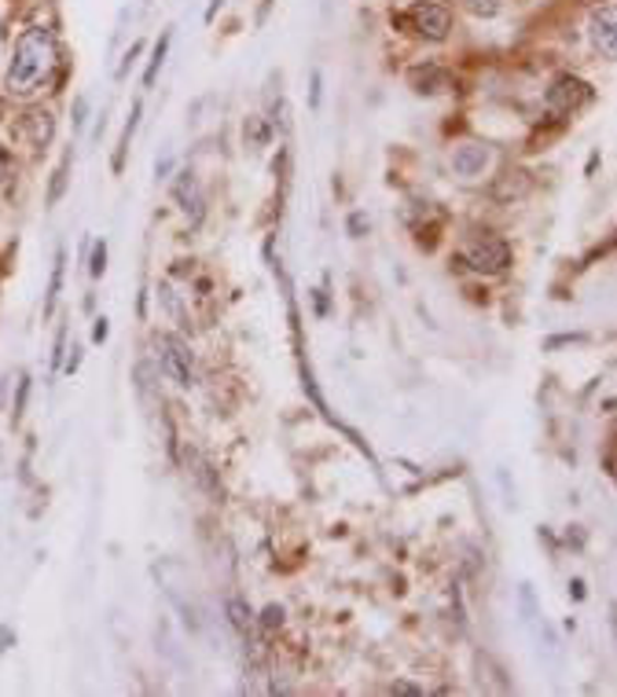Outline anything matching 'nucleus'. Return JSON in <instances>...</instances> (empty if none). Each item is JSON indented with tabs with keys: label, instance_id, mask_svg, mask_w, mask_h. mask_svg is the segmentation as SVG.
Listing matches in <instances>:
<instances>
[{
	"label": "nucleus",
	"instance_id": "24",
	"mask_svg": "<svg viewBox=\"0 0 617 697\" xmlns=\"http://www.w3.org/2000/svg\"><path fill=\"white\" fill-rule=\"evenodd\" d=\"M312 107H320V70H312V96H309Z\"/></svg>",
	"mask_w": 617,
	"mask_h": 697
},
{
	"label": "nucleus",
	"instance_id": "26",
	"mask_svg": "<svg viewBox=\"0 0 617 697\" xmlns=\"http://www.w3.org/2000/svg\"><path fill=\"white\" fill-rule=\"evenodd\" d=\"M570 591H573V598H584V584H581V580H573Z\"/></svg>",
	"mask_w": 617,
	"mask_h": 697
},
{
	"label": "nucleus",
	"instance_id": "13",
	"mask_svg": "<svg viewBox=\"0 0 617 697\" xmlns=\"http://www.w3.org/2000/svg\"><path fill=\"white\" fill-rule=\"evenodd\" d=\"M243 136H247V144L254 147V151H261V147H268V140H272V129L261 118H247V125H243Z\"/></svg>",
	"mask_w": 617,
	"mask_h": 697
},
{
	"label": "nucleus",
	"instance_id": "14",
	"mask_svg": "<svg viewBox=\"0 0 617 697\" xmlns=\"http://www.w3.org/2000/svg\"><path fill=\"white\" fill-rule=\"evenodd\" d=\"M136 125H140V103H133V114H129V122H125V133H122V140H118V158H114V169H122L125 151H129V140H133V133H136Z\"/></svg>",
	"mask_w": 617,
	"mask_h": 697
},
{
	"label": "nucleus",
	"instance_id": "7",
	"mask_svg": "<svg viewBox=\"0 0 617 697\" xmlns=\"http://www.w3.org/2000/svg\"><path fill=\"white\" fill-rule=\"evenodd\" d=\"M408 84H412L420 96H437V92L453 89V73L445 67H437V62H423V67L408 70Z\"/></svg>",
	"mask_w": 617,
	"mask_h": 697
},
{
	"label": "nucleus",
	"instance_id": "2",
	"mask_svg": "<svg viewBox=\"0 0 617 697\" xmlns=\"http://www.w3.org/2000/svg\"><path fill=\"white\" fill-rule=\"evenodd\" d=\"M397 23L412 30L415 37H426V41H445L448 30H453V15H448V8L434 4V0H415L412 8H408L404 15H397Z\"/></svg>",
	"mask_w": 617,
	"mask_h": 697
},
{
	"label": "nucleus",
	"instance_id": "6",
	"mask_svg": "<svg viewBox=\"0 0 617 697\" xmlns=\"http://www.w3.org/2000/svg\"><path fill=\"white\" fill-rule=\"evenodd\" d=\"M592 41L606 59L617 56V8L614 4H603L592 12Z\"/></svg>",
	"mask_w": 617,
	"mask_h": 697
},
{
	"label": "nucleus",
	"instance_id": "4",
	"mask_svg": "<svg viewBox=\"0 0 617 697\" xmlns=\"http://www.w3.org/2000/svg\"><path fill=\"white\" fill-rule=\"evenodd\" d=\"M467 265L482 272V276H500L511 265V247L496 236H478L467 247Z\"/></svg>",
	"mask_w": 617,
	"mask_h": 697
},
{
	"label": "nucleus",
	"instance_id": "23",
	"mask_svg": "<svg viewBox=\"0 0 617 697\" xmlns=\"http://www.w3.org/2000/svg\"><path fill=\"white\" fill-rule=\"evenodd\" d=\"M67 353H70V361H67V372H70V375H75V372H78V364H81V345H75V348H67Z\"/></svg>",
	"mask_w": 617,
	"mask_h": 697
},
{
	"label": "nucleus",
	"instance_id": "22",
	"mask_svg": "<svg viewBox=\"0 0 617 697\" xmlns=\"http://www.w3.org/2000/svg\"><path fill=\"white\" fill-rule=\"evenodd\" d=\"M8 176H12V155H8V151H0V184H4Z\"/></svg>",
	"mask_w": 617,
	"mask_h": 697
},
{
	"label": "nucleus",
	"instance_id": "16",
	"mask_svg": "<svg viewBox=\"0 0 617 697\" xmlns=\"http://www.w3.org/2000/svg\"><path fill=\"white\" fill-rule=\"evenodd\" d=\"M67 169H70V155L62 158L59 169H56V181H52V192H48V203H59L62 192H67Z\"/></svg>",
	"mask_w": 617,
	"mask_h": 697
},
{
	"label": "nucleus",
	"instance_id": "5",
	"mask_svg": "<svg viewBox=\"0 0 617 697\" xmlns=\"http://www.w3.org/2000/svg\"><path fill=\"white\" fill-rule=\"evenodd\" d=\"M592 84L581 81V78H559L556 84L548 89V111L551 114H578L581 107H589L592 103Z\"/></svg>",
	"mask_w": 617,
	"mask_h": 697
},
{
	"label": "nucleus",
	"instance_id": "1",
	"mask_svg": "<svg viewBox=\"0 0 617 697\" xmlns=\"http://www.w3.org/2000/svg\"><path fill=\"white\" fill-rule=\"evenodd\" d=\"M56 62H59V45H56V37H52V30L30 26L26 34L15 41L12 62H8V70H4L8 96H19V100L34 96L41 84L52 78Z\"/></svg>",
	"mask_w": 617,
	"mask_h": 697
},
{
	"label": "nucleus",
	"instance_id": "8",
	"mask_svg": "<svg viewBox=\"0 0 617 697\" xmlns=\"http://www.w3.org/2000/svg\"><path fill=\"white\" fill-rule=\"evenodd\" d=\"M15 136L30 147H45L56 136V122H52L48 111H26L15 125Z\"/></svg>",
	"mask_w": 617,
	"mask_h": 697
},
{
	"label": "nucleus",
	"instance_id": "17",
	"mask_svg": "<svg viewBox=\"0 0 617 697\" xmlns=\"http://www.w3.org/2000/svg\"><path fill=\"white\" fill-rule=\"evenodd\" d=\"M464 8L475 15H482V19H493L500 12V0H464Z\"/></svg>",
	"mask_w": 617,
	"mask_h": 697
},
{
	"label": "nucleus",
	"instance_id": "15",
	"mask_svg": "<svg viewBox=\"0 0 617 697\" xmlns=\"http://www.w3.org/2000/svg\"><path fill=\"white\" fill-rule=\"evenodd\" d=\"M170 34H162L159 37V45H155V56L148 62V73H144V84H155V78H159V70H162V62H165V52H170Z\"/></svg>",
	"mask_w": 617,
	"mask_h": 697
},
{
	"label": "nucleus",
	"instance_id": "27",
	"mask_svg": "<svg viewBox=\"0 0 617 697\" xmlns=\"http://www.w3.org/2000/svg\"><path fill=\"white\" fill-rule=\"evenodd\" d=\"M8 639H12V631H8V628H0V650H8Z\"/></svg>",
	"mask_w": 617,
	"mask_h": 697
},
{
	"label": "nucleus",
	"instance_id": "11",
	"mask_svg": "<svg viewBox=\"0 0 617 697\" xmlns=\"http://www.w3.org/2000/svg\"><path fill=\"white\" fill-rule=\"evenodd\" d=\"M62 272H67V253H56V268H52V283H48V298H45V316H52L59 301V290H62Z\"/></svg>",
	"mask_w": 617,
	"mask_h": 697
},
{
	"label": "nucleus",
	"instance_id": "25",
	"mask_svg": "<svg viewBox=\"0 0 617 697\" xmlns=\"http://www.w3.org/2000/svg\"><path fill=\"white\" fill-rule=\"evenodd\" d=\"M393 694H415V697H420L423 690H420V686H412V683H397V686H393Z\"/></svg>",
	"mask_w": 617,
	"mask_h": 697
},
{
	"label": "nucleus",
	"instance_id": "3",
	"mask_svg": "<svg viewBox=\"0 0 617 697\" xmlns=\"http://www.w3.org/2000/svg\"><path fill=\"white\" fill-rule=\"evenodd\" d=\"M155 345H159V364L162 372L173 378L176 386H192L195 382V364H192V348H187L176 334H159L155 338Z\"/></svg>",
	"mask_w": 617,
	"mask_h": 697
},
{
	"label": "nucleus",
	"instance_id": "9",
	"mask_svg": "<svg viewBox=\"0 0 617 697\" xmlns=\"http://www.w3.org/2000/svg\"><path fill=\"white\" fill-rule=\"evenodd\" d=\"M489 158L493 155H489V147H482V144H459L453 151V169H456V176H464V181H475V176L485 173Z\"/></svg>",
	"mask_w": 617,
	"mask_h": 697
},
{
	"label": "nucleus",
	"instance_id": "20",
	"mask_svg": "<svg viewBox=\"0 0 617 697\" xmlns=\"http://www.w3.org/2000/svg\"><path fill=\"white\" fill-rule=\"evenodd\" d=\"M107 334H111V323H107V316H100L96 327H92V342H103Z\"/></svg>",
	"mask_w": 617,
	"mask_h": 697
},
{
	"label": "nucleus",
	"instance_id": "12",
	"mask_svg": "<svg viewBox=\"0 0 617 697\" xmlns=\"http://www.w3.org/2000/svg\"><path fill=\"white\" fill-rule=\"evenodd\" d=\"M228 620H232V628L243 631V636H250V628H254V614H250V606H247L243 598L228 602Z\"/></svg>",
	"mask_w": 617,
	"mask_h": 697
},
{
	"label": "nucleus",
	"instance_id": "18",
	"mask_svg": "<svg viewBox=\"0 0 617 697\" xmlns=\"http://www.w3.org/2000/svg\"><path fill=\"white\" fill-rule=\"evenodd\" d=\"M103 268H107V247H103V242H96V250H92V265H89V272L100 279Z\"/></svg>",
	"mask_w": 617,
	"mask_h": 697
},
{
	"label": "nucleus",
	"instance_id": "10",
	"mask_svg": "<svg viewBox=\"0 0 617 697\" xmlns=\"http://www.w3.org/2000/svg\"><path fill=\"white\" fill-rule=\"evenodd\" d=\"M176 198L184 203V214L187 217H203V195H198V187L192 181V173H181V181H176Z\"/></svg>",
	"mask_w": 617,
	"mask_h": 697
},
{
	"label": "nucleus",
	"instance_id": "19",
	"mask_svg": "<svg viewBox=\"0 0 617 697\" xmlns=\"http://www.w3.org/2000/svg\"><path fill=\"white\" fill-rule=\"evenodd\" d=\"M279 625H284V609H279V606H268V609H265V628L272 631V628H279Z\"/></svg>",
	"mask_w": 617,
	"mask_h": 697
},
{
	"label": "nucleus",
	"instance_id": "21",
	"mask_svg": "<svg viewBox=\"0 0 617 697\" xmlns=\"http://www.w3.org/2000/svg\"><path fill=\"white\" fill-rule=\"evenodd\" d=\"M26 393H30V378H23L19 382V400H15V419L23 415V408H26Z\"/></svg>",
	"mask_w": 617,
	"mask_h": 697
}]
</instances>
